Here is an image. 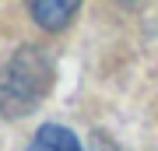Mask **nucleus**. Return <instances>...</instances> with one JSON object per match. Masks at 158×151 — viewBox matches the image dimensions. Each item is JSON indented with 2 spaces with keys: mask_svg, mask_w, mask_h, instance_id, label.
<instances>
[{
  "mask_svg": "<svg viewBox=\"0 0 158 151\" xmlns=\"http://www.w3.org/2000/svg\"><path fill=\"white\" fill-rule=\"evenodd\" d=\"M56 67L53 56L42 46H18L0 67V116L21 120L42 106V99L53 91Z\"/></svg>",
  "mask_w": 158,
  "mask_h": 151,
  "instance_id": "1",
  "label": "nucleus"
},
{
  "mask_svg": "<svg viewBox=\"0 0 158 151\" xmlns=\"http://www.w3.org/2000/svg\"><path fill=\"white\" fill-rule=\"evenodd\" d=\"M28 14L39 28L56 32V28H67L70 18L77 14V0H35L28 4Z\"/></svg>",
  "mask_w": 158,
  "mask_h": 151,
  "instance_id": "2",
  "label": "nucleus"
},
{
  "mask_svg": "<svg viewBox=\"0 0 158 151\" xmlns=\"http://www.w3.org/2000/svg\"><path fill=\"white\" fill-rule=\"evenodd\" d=\"M28 151H85V148H81V141L74 137V130L60 127V123H46V127L35 130Z\"/></svg>",
  "mask_w": 158,
  "mask_h": 151,
  "instance_id": "3",
  "label": "nucleus"
}]
</instances>
